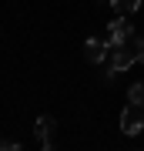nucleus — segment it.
I'll return each mask as SVG.
<instances>
[{
	"label": "nucleus",
	"instance_id": "1",
	"mask_svg": "<svg viewBox=\"0 0 144 151\" xmlns=\"http://www.w3.org/2000/svg\"><path fill=\"white\" fill-rule=\"evenodd\" d=\"M111 60H107V74H104V81H111L114 74H124L131 64H138V54L128 47V44H121V47H111V54H107Z\"/></svg>",
	"mask_w": 144,
	"mask_h": 151
},
{
	"label": "nucleus",
	"instance_id": "2",
	"mask_svg": "<svg viewBox=\"0 0 144 151\" xmlns=\"http://www.w3.org/2000/svg\"><path fill=\"white\" fill-rule=\"evenodd\" d=\"M131 37H134V27H131V20L128 17H117V20H111L107 24V44L111 47H121V44H131Z\"/></svg>",
	"mask_w": 144,
	"mask_h": 151
},
{
	"label": "nucleus",
	"instance_id": "3",
	"mask_svg": "<svg viewBox=\"0 0 144 151\" xmlns=\"http://www.w3.org/2000/svg\"><path fill=\"white\" fill-rule=\"evenodd\" d=\"M121 131L124 134H141L144 131V114H141V104H128V108L121 111Z\"/></svg>",
	"mask_w": 144,
	"mask_h": 151
},
{
	"label": "nucleus",
	"instance_id": "4",
	"mask_svg": "<svg viewBox=\"0 0 144 151\" xmlns=\"http://www.w3.org/2000/svg\"><path fill=\"white\" fill-rule=\"evenodd\" d=\"M107 54H111V44L107 40H101V37H87L84 40V57L91 60V64H101Z\"/></svg>",
	"mask_w": 144,
	"mask_h": 151
},
{
	"label": "nucleus",
	"instance_id": "5",
	"mask_svg": "<svg viewBox=\"0 0 144 151\" xmlns=\"http://www.w3.org/2000/svg\"><path fill=\"white\" fill-rule=\"evenodd\" d=\"M57 128V121L50 118V114H40L37 118V124H34V134H37V141H40V148L44 151H50L54 148V141H50V131Z\"/></svg>",
	"mask_w": 144,
	"mask_h": 151
},
{
	"label": "nucleus",
	"instance_id": "6",
	"mask_svg": "<svg viewBox=\"0 0 144 151\" xmlns=\"http://www.w3.org/2000/svg\"><path fill=\"white\" fill-rule=\"evenodd\" d=\"M111 7H114V10H121L124 17H131V14L141 7V0H111Z\"/></svg>",
	"mask_w": 144,
	"mask_h": 151
},
{
	"label": "nucleus",
	"instance_id": "7",
	"mask_svg": "<svg viewBox=\"0 0 144 151\" xmlns=\"http://www.w3.org/2000/svg\"><path fill=\"white\" fill-rule=\"evenodd\" d=\"M128 101H134V104L144 108V84H131L128 87Z\"/></svg>",
	"mask_w": 144,
	"mask_h": 151
},
{
	"label": "nucleus",
	"instance_id": "8",
	"mask_svg": "<svg viewBox=\"0 0 144 151\" xmlns=\"http://www.w3.org/2000/svg\"><path fill=\"white\" fill-rule=\"evenodd\" d=\"M131 50L138 54V60H144V37H138V34H134V37H131Z\"/></svg>",
	"mask_w": 144,
	"mask_h": 151
},
{
	"label": "nucleus",
	"instance_id": "9",
	"mask_svg": "<svg viewBox=\"0 0 144 151\" xmlns=\"http://www.w3.org/2000/svg\"><path fill=\"white\" fill-rule=\"evenodd\" d=\"M0 148H4V151H7V148H10V151H17L20 145H17V141H0Z\"/></svg>",
	"mask_w": 144,
	"mask_h": 151
}]
</instances>
